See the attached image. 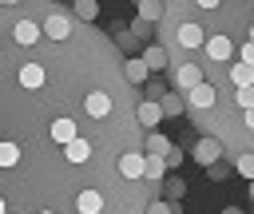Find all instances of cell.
Wrapping results in <instances>:
<instances>
[{"instance_id":"6da1fadb","label":"cell","mask_w":254,"mask_h":214,"mask_svg":"<svg viewBox=\"0 0 254 214\" xmlns=\"http://www.w3.org/2000/svg\"><path fill=\"white\" fill-rule=\"evenodd\" d=\"M190 159H194V162H202V166H210V162H218V159H222V143L206 135V139H198V143H194Z\"/></svg>"},{"instance_id":"7a4b0ae2","label":"cell","mask_w":254,"mask_h":214,"mask_svg":"<svg viewBox=\"0 0 254 214\" xmlns=\"http://www.w3.org/2000/svg\"><path fill=\"white\" fill-rule=\"evenodd\" d=\"M71 24H75V16H67V12H52V16L44 20V32H48L52 40H67V36H71Z\"/></svg>"},{"instance_id":"3957f363","label":"cell","mask_w":254,"mask_h":214,"mask_svg":"<svg viewBox=\"0 0 254 214\" xmlns=\"http://www.w3.org/2000/svg\"><path fill=\"white\" fill-rule=\"evenodd\" d=\"M119 174H123V178H143V174H147V155H139V151L119 155Z\"/></svg>"},{"instance_id":"277c9868","label":"cell","mask_w":254,"mask_h":214,"mask_svg":"<svg viewBox=\"0 0 254 214\" xmlns=\"http://www.w3.org/2000/svg\"><path fill=\"white\" fill-rule=\"evenodd\" d=\"M135 115H139V123H143L147 131H155V127H159V119H167V111H163V103H159V99H143Z\"/></svg>"},{"instance_id":"5b68a950","label":"cell","mask_w":254,"mask_h":214,"mask_svg":"<svg viewBox=\"0 0 254 214\" xmlns=\"http://www.w3.org/2000/svg\"><path fill=\"white\" fill-rule=\"evenodd\" d=\"M198 44H206V36H202V28L194 24V20H187V24H179V48H198Z\"/></svg>"},{"instance_id":"8992f818","label":"cell","mask_w":254,"mask_h":214,"mask_svg":"<svg viewBox=\"0 0 254 214\" xmlns=\"http://www.w3.org/2000/svg\"><path fill=\"white\" fill-rule=\"evenodd\" d=\"M202 48H206V55H210V59H218V63L234 55V44H230L226 36H206V44H202Z\"/></svg>"},{"instance_id":"52a82bcc","label":"cell","mask_w":254,"mask_h":214,"mask_svg":"<svg viewBox=\"0 0 254 214\" xmlns=\"http://www.w3.org/2000/svg\"><path fill=\"white\" fill-rule=\"evenodd\" d=\"M187 103H190L194 111H206V107H214V87H210V83H198V87H190V91H187Z\"/></svg>"},{"instance_id":"ba28073f","label":"cell","mask_w":254,"mask_h":214,"mask_svg":"<svg viewBox=\"0 0 254 214\" xmlns=\"http://www.w3.org/2000/svg\"><path fill=\"white\" fill-rule=\"evenodd\" d=\"M198 83H202V71H198V63H183V67L175 71V87L190 91V87H198Z\"/></svg>"},{"instance_id":"9c48e42d","label":"cell","mask_w":254,"mask_h":214,"mask_svg":"<svg viewBox=\"0 0 254 214\" xmlns=\"http://www.w3.org/2000/svg\"><path fill=\"white\" fill-rule=\"evenodd\" d=\"M83 107H87L91 119H107V115H111V99H107L103 91H91V95L83 99Z\"/></svg>"},{"instance_id":"30bf717a","label":"cell","mask_w":254,"mask_h":214,"mask_svg":"<svg viewBox=\"0 0 254 214\" xmlns=\"http://www.w3.org/2000/svg\"><path fill=\"white\" fill-rule=\"evenodd\" d=\"M123 71H127V79H131V83H143V79L151 75V67H147V59H143V55H127Z\"/></svg>"},{"instance_id":"8fae6325","label":"cell","mask_w":254,"mask_h":214,"mask_svg":"<svg viewBox=\"0 0 254 214\" xmlns=\"http://www.w3.org/2000/svg\"><path fill=\"white\" fill-rule=\"evenodd\" d=\"M20 87H28V91L44 87V67H40V63H24V67H20Z\"/></svg>"},{"instance_id":"7c38bea8","label":"cell","mask_w":254,"mask_h":214,"mask_svg":"<svg viewBox=\"0 0 254 214\" xmlns=\"http://www.w3.org/2000/svg\"><path fill=\"white\" fill-rule=\"evenodd\" d=\"M12 36H16V44H36V40H40V24H32V20H16Z\"/></svg>"},{"instance_id":"4fadbf2b","label":"cell","mask_w":254,"mask_h":214,"mask_svg":"<svg viewBox=\"0 0 254 214\" xmlns=\"http://www.w3.org/2000/svg\"><path fill=\"white\" fill-rule=\"evenodd\" d=\"M64 155H67V162H87L91 143L87 139H71V143H64Z\"/></svg>"},{"instance_id":"5bb4252c","label":"cell","mask_w":254,"mask_h":214,"mask_svg":"<svg viewBox=\"0 0 254 214\" xmlns=\"http://www.w3.org/2000/svg\"><path fill=\"white\" fill-rule=\"evenodd\" d=\"M163 174H167V155H147V174H143V182H163Z\"/></svg>"},{"instance_id":"9a60e30c","label":"cell","mask_w":254,"mask_h":214,"mask_svg":"<svg viewBox=\"0 0 254 214\" xmlns=\"http://www.w3.org/2000/svg\"><path fill=\"white\" fill-rule=\"evenodd\" d=\"M75 206H79V214H99V210H103V194H99V190H83V194L75 198Z\"/></svg>"},{"instance_id":"2e32d148","label":"cell","mask_w":254,"mask_h":214,"mask_svg":"<svg viewBox=\"0 0 254 214\" xmlns=\"http://www.w3.org/2000/svg\"><path fill=\"white\" fill-rule=\"evenodd\" d=\"M143 59H147L151 71H163V67H167V52H163V44H147V48H143Z\"/></svg>"},{"instance_id":"e0dca14e","label":"cell","mask_w":254,"mask_h":214,"mask_svg":"<svg viewBox=\"0 0 254 214\" xmlns=\"http://www.w3.org/2000/svg\"><path fill=\"white\" fill-rule=\"evenodd\" d=\"M230 79H234V87H250V83H254V63L238 59V63L230 67Z\"/></svg>"},{"instance_id":"ac0fdd59","label":"cell","mask_w":254,"mask_h":214,"mask_svg":"<svg viewBox=\"0 0 254 214\" xmlns=\"http://www.w3.org/2000/svg\"><path fill=\"white\" fill-rule=\"evenodd\" d=\"M52 139H56V143L79 139V135H75V123H71V119H56V123H52Z\"/></svg>"},{"instance_id":"d6986e66","label":"cell","mask_w":254,"mask_h":214,"mask_svg":"<svg viewBox=\"0 0 254 214\" xmlns=\"http://www.w3.org/2000/svg\"><path fill=\"white\" fill-rule=\"evenodd\" d=\"M159 103H163V111H167V115H183V111H187V99H183L179 91H167V95H159Z\"/></svg>"},{"instance_id":"ffe728a7","label":"cell","mask_w":254,"mask_h":214,"mask_svg":"<svg viewBox=\"0 0 254 214\" xmlns=\"http://www.w3.org/2000/svg\"><path fill=\"white\" fill-rule=\"evenodd\" d=\"M135 4H139V16L143 20H151V24L163 20V0H135Z\"/></svg>"},{"instance_id":"44dd1931","label":"cell","mask_w":254,"mask_h":214,"mask_svg":"<svg viewBox=\"0 0 254 214\" xmlns=\"http://www.w3.org/2000/svg\"><path fill=\"white\" fill-rule=\"evenodd\" d=\"M167 151H171V139L159 135V131H151L147 135V155H167Z\"/></svg>"},{"instance_id":"7402d4cb","label":"cell","mask_w":254,"mask_h":214,"mask_svg":"<svg viewBox=\"0 0 254 214\" xmlns=\"http://www.w3.org/2000/svg\"><path fill=\"white\" fill-rule=\"evenodd\" d=\"M71 16H75V20H95V16H99V4H95V0H75Z\"/></svg>"},{"instance_id":"603a6c76","label":"cell","mask_w":254,"mask_h":214,"mask_svg":"<svg viewBox=\"0 0 254 214\" xmlns=\"http://www.w3.org/2000/svg\"><path fill=\"white\" fill-rule=\"evenodd\" d=\"M16 159H20V147H16V143H4V147H0V162H4V166H16Z\"/></svg>"},{"instance_id":"cb8c5ba5","label":"cell","mask_w":254,"mask_h":214,"mask_svg":"<svg viewBox=\"0 0 254 214\" xmlns=\"http://www.w3.org/2000/svg\"><path fill=\"white\" fill-rule=\"evenodd\" d=\"M167 194H171V202H179V198L187 194V182H183V178H171V182H167Z\"/></svg>"},{"instance_id":"d4e9b609","label":"cell","mask_w":254,"mask_h":214,"mask_svg":"<svg viewBox=\"0 0 254 214\" xmlns=\"http://www.w3.org/2000/svg\"><path fill=\"white\" fill-rule=\"evenodd\" d=\"M234 99H238V107H254V83H250V87H238Z\"/></svg>"},{"instance_id":"484cf974","label":"cell","mask_w":254,"mask_h":214,"mask_svg":"<svg viewBox=\"0 0 254 214\" xmlns=\"http://www.w3.org/2000/svg\"><path fill=\"white\" fill-rule=\"evenodd\" d=\"M238 174L254 182V155H242V159H238Z\"/></svg>"},{"instance_id":"4316f807","label":"cell","mask_w":254,"mask_h":214,"mask_svg":"<svg viewBox=\"0 0 254 214\" xmlns=\"http://www.w3.org/2000/svg\"><path fill=\"white\" fill-rule=\"evenodd\" d=\"M131 36L147 40V36H151V20H143V16H139V20H135V28H131Z\"/></svg>"},{"instance_id":"83f0119b","label":"cell","mask_w":254,"mask_h":214,"mask_svg":"<svg viewBox=\"0 0 254 214\" xmlns=\"http://www.w3.org/2000/svg\"><path fill=\"white\" fill-rule=\"evenodd\" d=\"M167 166H183V151L171 147V151H167Z\"/></svg>"},{"instance_id":"f1b7e54d","label":"cell","mask_w":254,"mask_h":214,"mask_svg":"<svg viewBox=\"0 0 254 214\" xmlns=\"http://www.w3.org/2000/svg\"><path fill=\"white\" fill-rule=\"evenodd\" d=\"M206 174H210V178H226V166H222V162H210Z\"/></svg>"},{"instance_id":"f546056e","label":"cell","mask_w":254,"mask_h":214,"mask_svg":"<svg viewBox=\"0 0 254 214\" xmlns=\"http://www.w3.org/2000/svg\"><path fill=\"white\" fill-rule=\"evenodd\" d=\"M238 55H242V59H246V63H254V40H250V44H246V48H242V52H238Z\"/></svg>"},{"instance_id":"4dcf8cb0","label":"cell","mask_w":254,"mask_h":214,"mask_svg":"<svg viewBox=\"0 0 254 214\" xmlns=\"http://www.w3.org/2000/svg\"><path fill=\"white\" fill-rule=\"evenodd\" d=\"M242 123H246V127L254 131V107H246V115H242Z\"/></svg>"},{"instance_id":"1f68e13d","label":"cell","mask_w":254,"mask_h":214,"mask_svg":"<svg viewBox=\"0 0 254 214\" xmlns=\"http://www.w3.org/2000/svg\"><path fill=\"white\" fill-rule=\"evenodd\" d=\"M222 0H198V8H218Z\"/></svg>"},{"instance_id":"d6a6232c","label":"cell","mask_w":254,"mask_h":214,"mask_svg":"<svg viewBox=\"0 0 254 214\" xmlns=\"http://www.w3.org/2000/svg\"><path fill=\"white\" fill-rule=\"evenodd\" d=\"M222 214H242V210H238V206H226V210H222Z\"/></svg>"},{"instance_id":"836d02e7","label":"cell","mask_w":254,"mask_h":214,"mask_svg":"<svg viewBox=\"0 0 254 214\" xmlns=\"http://www.w3.org/2000/svg\"><path fill=\"white\" fill-rule=\"evenodd\" d=\"M0 4H20V0H0Z\"/></svg>"},{"instance_id":"e575fe53","label":"cell","mask_w":254,"mask_h":214,"mask_svg":"<svg viewBox=\"0 0 254 214\" xmlns=\"http://www.w3.org/2000/svg\"><path fill=\"white\" fill-rule=\"evenodd\" d=\"M250 40H254V24H250Z\"/></svg>"},{"instance_id":"d590c367","label":"cell","mask_w":254,"mask_h":214,"mask_svg":"<svg viewBox=\"0 0 254 214\" xmlns=\"http://www.w3.org/2000/svg\"><path fill=\"white\" fill-rule=\"evenodd\" d=\"M250 198H254V182H250Z\"/></svg>"},{"instance_id":"8d00e7d4","label":"cell","mask_w":254,"mask_h":214,"mask_svg":"<svg viewBox=\"0 0 254 214\" xmlns=\"http://www.w3.org/2000/svg\"><path fill=\"white\" fill-rule=\"evenodd\" d=\"M44 214H52V210H44Z\"/></svg>"}]
</instances>
